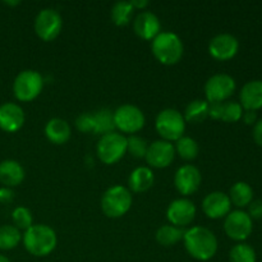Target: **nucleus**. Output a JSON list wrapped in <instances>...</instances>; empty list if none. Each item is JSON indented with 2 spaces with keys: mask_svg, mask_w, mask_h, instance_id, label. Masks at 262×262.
<instances>
[{
  "mask_svg": "<svg viewBox=\"0 0 262 262\" xmlns=\"http://www.w3.org/2000/svg\"><path fill=\"white\" fill-rule=\"evenodd\" d=\"M183 241L187 252L199 261L211 260L217 251L216 237L207 228H191L184 233Z\"/></svg>",
  "mask_w": 262,
  "mask_h": 262,
  "instance_id": "obj_1",
  "label": "nucleus"
},
{
  "mask_svg": "<svg viewBox=\"0 0 262 262\" xmlns=\"http://www.w3.org/2000/svg\"><path fill=\"white\" fill-rule=\"evenodd\" d=\"M55 232L50 227L43 224H36L28 228L23 234L25 248L33 256L43 257L53 252L56 247Z\"/></svg>",
  "mask_w": 262,
  "mask_h": 262,
  "instance_id": "obj_2",
  "label": "nucleus"
},
{
  "mask_svg": "<svg viewBox=\"0 0 262 262\" xmlns=\"http://www.w3.org/2000/svg\"><path fill=\"white\" fill-rule=\"evenodd\" d=\"M152 53L160 63L171 66L181 60L183 42L174 32H160L152 41Z\"/></svg>",
  "mask_w": 262,
  "mask_h": 262,
  "instance_id": "obj_3",
  "label": "nucleus"
},
{
  "mask_svg": "<svg viewBox=\"0 0 262 262\" xmlns=\"http://www.w3.org/2000/svg\"><path fill=\"white\" fill-rule=\"evenodd\" d=\"M132 206V194L123 186L110 187L101 199V209L109 217H120Z\"/></svg>",
  "mask_w": 262,
  "mask_h": 262,
  "instance_id": "obj_4",
  "label": "nucleus"
},
{
  "mask_svg": "<svg viewBox=\"0 0 262 262\" xmlns=\"http://www.w3.org/2000/svg\"><path fill=\"white\" fill-rule=\"evenodd\" d=\"M156 130L165 141H178L183 137L186 120L182 113L176 109H164L156 117Z\"/></svg>",
  "mask_w": 262,
  "mask_h": 262,
  "instance_id": "obj_5",
  "label": "nucleus"
},
{
  "mask_svg": "<svg viewBox=\"0 0 262 262\" xmlns=\"http://www.w3.org/2000/svg\"><path fill=\"white\" fill-rule=\"evenodd\" d=\"M43 86L42 76L37 71L26 69L22 71L14 79L13 92L20 101H31L40 95Z\"/></svg>",
  "mask_w": 262,
  "mask_h": 262,
  "instance_id": "obj_6",
  "label": "nucleus"
},
{
  "mask_svg": "<svg viewBox=\"0 0 262 262\" xmlns=\"http://www.w3.org/2000/svg\"><path fill=\"white\" fill-rule=\"evenodd\" d=\"M96 150L102 163L114 164L127 152V138L117 132L102 135L97 142Z\"/></svg>",
  "mask_w": 262,
  "mask_h": 262,
  "instance_id": "obj_7",
  "label": "nucleus"
},
{
  "mask_svg": "<svg viewBox=\"0 0 262 262\" xmlns=\"http://www.w3.org/2000/svg\"><path fill=\"white\" fill-rule=\"evenodd\" d=\"M146 118L142 110L136 105L125 104L114 112V124L125 133H135L145 125Z\"/></svg>",
  "mask_w": 262,
  "mask_h": 262,
  "instance_id": "obj_8",
  "label": "nucleus"
},
{
  "mask_svg": "<svg viewBox=\"0 0 262 262\" xmlns=\"http://www.w3.org/2000/svg\"><path fill=\"white\" fill-rule=\"evenodd\" d=\"M234 90V78L227 73L214 74L205 83V94L209 102H224L232 96Z\"/></svg>",
  "mask_w": 262,
  "mask_h": 262,
  "instance_id": "obj_9",
  "label": "nucleus"
},
{
  "mask_svg": "<svg viewBox=\"0 0 262 262\" xmlns=\"http://www.w3.org/2000/svg\"><path fill=\"white\" fill-rule=\"evenodd\" d=\"M63 20L58 10L53 8H45L40 10L35 19V31L43 41H51L60 33Z\"/></svg>",
  "mask_w": 262,
  "mask_h": 262,
  "instance_id": "obj_10",
  "label": "nucleus"
},
{
  "mask_svg": "<svg viewBox=\"0 0 262 262\" xmlns=\"http://www.w3.org/2000/svg\"><path fill=\"white\" fill-rule=\"evenodd\" d=\"M253 229L252 219L242 210H235L225 216L224 230L229 238L234 241H245L251 235Z\"/></svg>",
  "mask_w": 262,
  "mask_h": 262,
  "instance_id": "obj_11",
  "label": "nucleus"
},
{
  "mask_svg": "<svg viewBox=\"0 0 262 262\" xmlns=\"http://www.w3.org/2000/svg\"><path fill=\"white\" fill-rule=\"evenodd\" d=\"M196 216V206L187 199H178L170 202L166 210V217L174 227H186Z\"/></svg>",
  "mask_w": 262,
  "mask_h": 262,
  "instance_id": "obj_12",
  "label": "nucleus"
},
{
  "mask_svg": "<svg viewBox=\"0 0 262 262\" xmlns=\"http://www.w3.org/2000/svg\"><path fill=\"white\" fill-rule=\"evenodd\" d=\"M239 49L237 37L230 33H219L211 38L209 43V53L217 60H229Z\"/></svg>",
  "mask_w": 262,
  "mask_h": 262,
  "instance_id": "obj_13",
  "label": "nucleus"
},
{
  "mask_svg": "<svg viewBox=\"0 0 262 262\" xmlns=\"http://www.w3.org/2000/svg\"><path fill=\"white\" fill-rule=\"evenodd\" d=\"M174 155H176V148L169 141L158 140L148 145L145 158L151 166L166 168L171 164Z\"/></svg>",
  "mask_w": 262,
  "mask_h": 262,
  "instance_id": "obj_14",
  "label": "nucleus"
},
{
  "mask_svg": "<svg viewBox=\"0 0 262 262\" xmlns=\"http://www.w3.org/2000/svg\"><path fill=\"white\" fill-rule=\"evenodd\" d=\"M202 177L199 169L193 165H183L177 170L174 177V184L177 189L184 196L194 193L200 188Z\"/></svg>",
  "mask_w": 262,
  "mask_h": 262,
  "instance_id": "obj_15",
  "label": "nucleus"
},
{
  "mask_svg": "<svg viewBox=\"0 0 262 262\" xmlns=\"http://www.w3.org/2000/svg\"><path fill=\"white\" fill-rule=\"evenodd\" d=\"M232 202L228 194L224 192H211L207 194L202 202V209L204 212L211 219H220V217L227 216L230 212Z\"/></svg>",
  "mask_w": 262,
  "mask_h": 262,
  "instance_id": "obj_16",
  "label": "nucleus"
},
{
  "mask_svg": "<svg viewBox=\"0 0 262 262\" xmlns=\"http://www.w3.org/2000/svg\"><path fill=\"white\" fill-rule=\"evenodd\" d=\"M25 123V113L19 105L14 102H4L0 105V128L5 132H17Z\"/></svg>",
  "mask_w": 262,
  "mask_h": 262,
  "instance_id": "obj_17",
  "label": "nucleus"
},
{
  "mask_svg": "<svg viewBox=\"0 0 262 262\" xmlns=\"http://www.w3.org/2000/svg\"><path fill=\"white\" fill-rule=\"evenodd\" d=\"M160 20L152 12H142L136 17L133 28L140 37L145 40L155 38L160 33Z\"/></svg>",
  "mask_w": 262,
  "mask_h": 262,
  "instance_id": "obj_18",
  "label": "nucleus"
},
{
  "mask_svg": "<svg viewBox=\"0 0 262 262\" xmlns=\"http://www.w3.org/2000/svg\"><path fill=\"white\" fill-rule=\"evenodd\" d=\"M241 105L246 110H256L262 107V81H250L242 87L239 94Z\"/></svg>",
  "mask_w": 262,
  "mask_h": 262,
  "instance_id": "obj_19",
  "label": "nucleus"
},
{
  "mask_svg": "<svg viewBox=\"0 0 262 262\" xmlns=\"http://www.w3.org/2000/svg\"><path fill=\"white\" fill-rule=\"evenodd\" d=\"M25 179V169L18 161L4 160L0 163V182L5 187H15Z\"/></svg>",
  "mask_w": 262,
  "mask_h": 262,
  "instance_id": "obj_20",
  "label": "nucleus"
},
{
  "mask_svg": "<svg viewBox=\"0 0 262 262\" xmlns=\"http://www.w3.org/2000/svg\"><path fill=\"white\" fill-rule=\"evenodd\" d=\"M45 135L55 145H63L71 138V127L60 118H53L45 125Z\"/></svg>",
  "mask_w": 262,
  "mask_h": 262,
  "instance_id": "obj_21",
  "label": "nucleus"
},
{
  "mask_svg": "<svg viewBox=\"0 0 262 262\" xmlns=\"http://www.w3.org/2000/svg\"><path fill=\"white\" fill-rule=\"evenodd\" d=\"M154 179L155 177L150 168L140 166L130 173L129 178H128V184L133 192H146L154 184Z\"/></svg>",
  "mask_w": 262,
  "mask_h": 262,
  "instance_id": "obj_22",
  "label": "nucleus"
},
{
  "mask_svg": "<svg viewBox=\"0 0 262 262\" xmlns=\"http://www.w3.org/2000/svg\"><path fill=\"white\" fill-rule=\"evenodd\" d=\"M229 199L232 204L238 207L248 206L253 201V189L246 182H237L230 188Z\"/></svg>",
  "mask_w": 262,
  "mask_h": 262,
  "instance_id": "obj_23",
  "label": "nucleus"
},
{
  "mask_svg": "<svg viewBox=\"0 0 262 262\" xmlns=\"http://www.w3.org/2000/svg\"><path fill=\"white\" fill-rule=\"evenodd\" d=\"M209 117V101L197 99L189 102L184 112V120L191 123H201Z\"/></svg>",
  "mask_w": 262,
  "mask_h": 262,
  "instance_id": "obj_24",
  "label": "nucleus"
},
{
  "mask_svg": "<svg viewBox=\"0 0 262 262\" xmlns=\"http://www.w3.org/2000/svg\"><path fill=\"white\" fill-rule=\"evenodd\" d=\"M184 233L186 232L182 228L174 227V225H163L156 232V241L161 246L170 247L183 239Z\"/></svg>",
  "mask_w": 262,
  "mask_h": 262,
  "instance_id": "obj_25",
  "label": "nucleus"
},
{
  "mask_svg": "<svg viewBox=\"0 0 262 262\" xmlns=\"http://www.w3.org/2000/svg\"><path fill=\"white\" fill-rule=\"evenodd\" d=\"M94 120H95V130L94 133H101V135H106V133L114 132V113L110 112L109 109H100L96 113H94Z\"/></svg>",
  "mask_w": 262,
  "mask_h": 262,
  "instance_id": "obj_26",
  "label": "nucleus"
},
{
  "mask_svg": "<svg viewBox=\"0 0 262 262\" xmlns=\"http://www.w3.org/2000/svg\"><path fill=\"white\" fill-rule=\"evenodd\" d=\"M133 10H135V8L130 2H125V0L117 2L112 8L113 22L117 26H125L127 23H129Z\"/></svg>",
  "mask_w": 262,
  "mask_h": 262,
  "instance_id": "obj_27",
  "label": "nucleus"
},
{
  "mask_svg": "<svg viewBox=\"0 0 262 262\" xmlns=\"http://www.w3.org/2000/svg\"><path fill=\"white\" fill-rule=\"evenodd\" d=\"M20 241V233L14 225H3L0 227V250H13Z\"/></svg>",
  "mask_w": 262,
  "mask_h": 262,
  "instance_id": "obj_28",
  "label": "nucleus"
},
{
  "mask_svg": "<svg viewBox=\"0 0 262 262\" xmlns=\"http://www.w3.org/2000/svg\"><path fill=\"white\" fill-rule=\"evenodd\" d=\"M177 152L179 154L182 159L184 160H192L199 154V143L191 137H181L176 143Z\"/></svg>",
  "mask_w": 262,
  "mask_h": 262,
  "instance_id": "obj_29",
  "label": "nucleus"
},
{
  "mask_svg": "<svg viewBox=\"0 0 262 262\" xmlns=\"http://www.w3.org/2000/svg\"><path fill=\"white\" fill-rule=\"evenodd\" d=\"M230 262H256V252L247 243H238L230 250Z\"/></svg>",
  "mask_w": 262,
  "mask_h": 262,
  "instance_id": "obj_30",
  "label": "nucleus"
},
{
  "mask_svg": "<svg viewBox=\"0 0 262 262\" xmlns=\"http://www.w3.org/2000/svg\"><path fill=\"white\" fill-rule=\"evenodd\" d=\"M12 219L14 222L15 228L18 229L27 230L28 228L32 227V214L27 207H15L12 212Z\"/></svg>",
  "mask_w": 262,
  "mask_h": 262,
  "instance_id": "obj_31",
  "label": "nucleus"
},
{
  "mask_svg": "<svg viewBox=\"0 0 262 262\" xmlns=\"http://www.w3.org/2000/svg\"><path fill=\"white\" fill-rule=\"evenodd\" d=\"M148 145L145 138L138 137V136H130L127 138V151L135 158H145L147 152Z\"/></svg>",
  "mask_w": 262,
  "mask_h": 262,
  "instance_id": "obj_32",
  "label": "nucleus"
},
{
  "mask_svg": "<svg viewBox=\"0 0 262 262\" xmlns=\"http://www.w3.org/2000/svg\"><path fill=\"white\" fill-rule=\"evenodd\" d=\"M243 107L239 102L237 101H228L224 102V109H223L222 120L227 123H234L242 118Z\"/></svg>",
  "mask_w": 262,
  "mask_h": 262,
  "instance_id": "obj_33",
  "label": "nucleus"
},
{
  "mask_svg": "<svg viewBox=\"0 0 262 262\" xmlns=\"http://www.w3.org/2000/svg\"><path fill=\"white\" fill-rule=\"evenodd\" d=\"M76 127L83 133L94 132L95 130L94 114H91V113H83V114L79 115V117L76 119Z\"/></svg>",
  "mask_w": 262,
  "mask_h": 262,
  "instance_id": "obj_34",
  "label": "nucleus"
},
{
  "mask_svg": "<svg viewBox=\"0 0 262 262\" xmlns=\"http://www.w3.org/2000/svg\"><path fill=\"white\" fill-rule=\"evenodd\" d=\"M248 215L251 219H262V200H255L248 205Z\"/></svg>",
  "mask_w": 262,
  "mask_h": 262,
  "instance_id": "obj_35",
  "label": "nucleus"
},
{
  "mask_svg": "<svg viewBox=\"0 0 262 262\" xmlns=\"http://www.w3.org/2000/svg\"><path fill=\"white\" fill-rule=\"evenodd\" d=\"M224 102H209V117L212 119H222Z\"/></svg>",
  "mask_w": 262,
  "mask_h": 262,
  "instance_id": "obj_36",
  "label": "nucleus"
},
{
  "mask_svg": "<svg viewBox=\"0 0 262 262\" xmlns=\"http://www.w3.org/2000/svg\"><path fill=\"white\" fill-rule=\"evenodd\" d=\"M14 199V192L8 187L0 188V204H10Z\"/></svg>",
  "mask_w": 262,
  "mask_h": 262,
  "instance_id": "obj_37",
  "label": "nucleus"
},
{
  "mask_svg": "<svg viewBox=\"0 0 262 262\" xmlns=\"http://www.w3.org/2000/svg\"><path fill=\"white\" fill-rule=\"evenodd\" d=\"M253 140L258 146L262 147V119L257 120L253 127Z\"/></svg>",
  "mask_w": 262,
  "mask_h": 262,
  "instance_id": "obj_38",
  "label": "nucleus"
},
{
  "mask_svg": "<svg viewBox=\"0 0 262 262\" xmlns=\"http://www.w3.org/2000/svg\"><path fill=\"white\" fill-rule=\"evenodd\" d=\"M243 120H245L246 124L251 125V124H255L256 122H257V114H256V112H253V110H246L245 114L242 115Z\"/></svg>",
  "mask_w": 262,
  "mask_h": 262,
  "instance_id": "obj_39",
  "label": "nucleus"
},
{
  "mask_svg": "<svg viewBox=\"0 0 262 262\" xmlns=\"http://www.w3.org/2000/svg\"><path fill=\"white\" fill-rule=\"evenodd\" d=\"M130 3H132L133 8H141V9H143V8L148 5L147 0H130Z\"/></svg>",
  "mask_w": 262,
  "mask_h": 262,
  "instance_id": "obj_40",
  "label": "nucleus"
},
{
  "mask_svg": "<svg viewBox=\"0 0 262 262\" xmlns=\"http://www.w3.org/2000/svg\"><path fill=\"white\" fill-rule=\"evenodd\" d=\"M0 262H10V261H9V258H8V257H5V256L0 255Z\"/></svg>",
  "mask_w": 262,
  "mask_h": 262,
  "instance_id": "obj_41",
  "label": "nucleus"
},
{
  "mask_svg": "<svg viewBox=\"0 0 262 262\" xmlns=\"http://www.w3.org/2000/svg\"><path fill=\"white\" fill-rule=\"evenodd\" d=\"M5 4H8V5H17V4H19V2H4Z\"/></svg>",
  "mask_w": 262,
  "mask_h": 262,
  "instance_id": "obj_42",
  "label": "nucleus"
}]
</instances>
